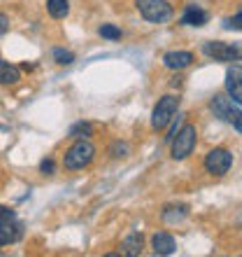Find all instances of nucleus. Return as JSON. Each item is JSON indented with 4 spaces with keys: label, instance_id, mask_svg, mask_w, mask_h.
<instances>
[{
    "label": "nucleus",
    "instance_id": "1",
    "mask_svg": "<svg viewBox=\"0 0 242 257\" xmlns=\"http://www.w3.org/2000/svg\"><path fill=\"white\" fill-rule=\"evenodd\" d=\"M21 231H24V224L16 217V213L5 208V206H0V248L19 241Z\"/></svg>",
    "mask_w": 242,
    "mask_h": 257
},
{
    "label": "nucleus",
    "instance_id": "8",
    "mask_svg": "<svg viewBox=\"0 0 242 257\" xmlns=\"http://www.w3.org/2000/svg\"><path fill=\"white\" fill-rule=\"evenodd\" d=\"M205 56L214 59V61H238L240 59V47L238 45H228V42H205L202 45Z\"/></svg>",
    "mask_w": 242,
    "mask_h": 257
},
{
    "label": "nucleus",
    "instance_id": "19",
    "mask_svg": "<svg viewBox=\"0 0 242 257\" xmlns=\"http://www.w3.org/2000/svg\"><path fill=\"white\" fill-rule=\"evenodd\" d=\"M40 169H42V173H47V176H52L56 171V164H54V159H44V162L40 164Z\"/></svg>",
    "mask_w": 242,
    "mask_h": 257
},
{
    "label": "nucleus",
    "instance_id": "7",
    "mask_svg": "<svg viewBox=\"0 0 242 257\" xmlns=\"http://www.w3.org/2000/svg\"><path fill=\"white\" fill-rule=\"evenodd\" d=\"M230 166H233V155L224 148H214L212 152H208V157H205V169H208L212 176H224V173H228Z\"/></svg>",
    "mask_w": 242,
    "mask_h": 257
},
{
    "label": "nucleus",
    "instance_id": "9",
    "mask_svg": "<svg viewBox=\"0 0 242 257\" xmlns=\"http://www.w3.org/2000/svg\"><path fill=\"white\" fill-rule=\"evenodd\" d=\"M240 77H242L240 66L228 68V73H226V89H228L230 98H233L236 103H242V87H240Z\"/></svg>",
    "mask_w": 242,
    "mask_h": 257
},
{
    "label": "nucleus",
    "instance_id": "6",
    "mask_svg": "<svg viewBox=\"0 0 242 257\" xmlns=\"http://www.w3.org/2000/svg\"><path fill=\"white\" fill-rule=\"evenodd\" d=\"M177 110H180V98H177V96H163L161 101H158V105L154 108L152 126L166 128L170 122H172V117L177 115Z\"/></svg>",
    "mask_w": 242,
    "mask_h": 257
},
{
    "label": "nucleus",
    "instance_id": "3",
    "mask_svg": "<svg viewBox=\"0 0 242 257\" xmlns=\"http://www.w3.org/2000/svg\"><path fill=\"white\" fill-rule=\"evenodd\" d=\"M196 141H198V131H196L194 124H184V126L172 136V157L175 159H186L196 148Z\"/></svg>",
    "mask_w": 242,
    "mask_h": 257
},
{
    "label": "nucleus",
    "instance_id": "12",
    "mask_svg": "<svg viewBox=\"0 0 242 257\" xmlns=\"http://www.w3.org/2000/svg\"><path fill=\"white\" fill-rule=\"evenodd\" d=\"M182 24H186V26H202V24H208V12L196 5H188L184 17H182Z\"/></svg>",
    "mask_w": 242,
    "mask_h": 257
},
{
    "label": "nucleus",
    "instance_id": "11",
    "mask_svg": "<svg viewBox=\"0 0 242 257\" xmlns=\"http://www.w3.org/2000/svg\"><path fill=\"white\" fill-rule=\"evenodd\" d=\"M152 245H154V252L156 255H172L175 252V248H177V243H175V238L170 236V234H156L154 238H152Z\"/></svg>",
    "mask_w": 242,
    "mask_h": 257
},
{
    "label": "nucleus",
    "instance_id": "15",
    "mask_svg": "<svg viewBox=\"0 0 242 257\" xmlns=\"http://www.w3.org/2000/svg\"><path fill=\"white\" fill-rule=\"evenodd\" d=\"M47 10L54 19H63L70 12V5H68V0H47Z\"/></svg>",
    "mask_w": 242,
    "mask_h": 257
},
{
    "label": "nucleus",
    "instance_id": "17",
    "mask_svg": "<svg viewBox=\"0 0 242 257\" xmlns=\"http://www.w3.org/2000/svg\"><path fill=\"white\" fill-rule=\"evenodd\" d=\"M98 33H100L102 38H108V40H119V38H121V28L112 26V24H102Z\"/></svg>",
    "mask_w": 242,
    "mask_h": 257
},
{
    "label": "nucleus",
    "instance_id": "21",
    "mask_svg": "<svg viewBox=\"0 0 242 257\" xmlns=\"http://www.w3.org/2000/svg\"><path fill=\"white\" fill-rule=\"evenodd\" d=\"M240 17H242V14L238 12V14H236V19L228 21V28H240Z\"/></svg>",
    "mask_w": 242,
    "mask_h": 257
},
{
    "label": "nucleus",
    "instance_id": "2",
    "mask_svg": "<svg viewBox=\"0 0 242 257\" xmlns=\"http://www.w3.org/2000/svg\"><path fill=\"white\" fill-rule=\"evenodd\" d=\"M94 157H96V148L86 138H80V141L66 152V169H70V171L84 169V166H88V164L94 162Z\"/></svg>",
    "mask_w": 242,
    "mask_h": 257
},
{
    "label": "nucleus",
    "instance_id": "4",
    "mask_svg": "<svg viewBox=\"0 0 242 257\" xmlns=\"http://www.w3.org/2000/svg\"><path fill=\"white\" fill-rule=\"evenodd\" d=\"M135 5H138V10H140L144 19L154 21V24L168 21L172 17V5L168 0H135Z\"/></svg>",
    "mask_w": 242,
    "mask_h": 257
},
{
    "label": "nucleus",
    "instance_id": "10",
    "mask_svg": "<svg viewBox=\"0 0 242 257\" xmlns=\"http://www.w3.org/2000/svg\"><path fill=\"white\" fill-rule=\"evenodd\" d=\"M163 63L170 70H182V68H188L194 63V54L191 52H168L163 56Z\"/></svg>",
    "mask_w": 242,
    "mask_h": 257
},
{
    "label": "nucleus",
    "instance_id": "14",
    "mask_svg": "<svg viewBox=\"0 0 242 257\" xmlns=\"http://www.w3.org/2000/svg\"><path fill=\"white\" fill-rule=\"evenodd\" d=\"M142 252V236L140 234H130V236L121 243V255H128V257H135Z\"/></svg>",
    "mask_w": 242,
    "mask_h": 257
},
{
    "label": "nucleus",
    "instance_id": "20",
    "mask_svg": "<svg viewBox=\"0 0 242 257\" xmlns=\"http://www.w3.org/2000/svg\"><path fill=\"white\" fill-rule=\"evenodd\" d=\"M7 31H10V19H7L5 14L0 12V38H2V35H5Z\"/></svg>",
    "mask_w": 242,
    "mask_h": 257
},
{
    "label": "nucleus",
    "instance_id": "16",
    "mask_svg": "<svg viewBox=\"0 0 242 257\" xmlns=\"http://www.w3.org/2000/svg\"><path fill=\"white\" fill-rule=\"evenodd\" d=\"M70 136L72 138H88V136H94V126L91 124H84V122H80V124H74L72 128H70Z\"/></svg>",
    "mask_w": 242,
    "mask_h": 257
},
{
    "label": "nucleus",
    "instance_id": "18",
    "mask_svg": "<svg viewBox=\"0 0 242 257\" xmlns=\"http://www.w3.org/2000/svg\"><path fill=\"white\" fill-rule=\"evenodd\" d=\"M54 59L60 63V66H70L74 61L72 52H66V49H54Z\"/></svg>",
    "mask_w": 242,
    "mask_h": 257
},
{
    "label": "nucleus",
    "instance_id": "5",
    "mask_svg": "<svg viewBox=\"0 0 242 257\" xmlns=\"http://www.w3.org/2000/svg\"><path fill=\"white\" fill-rule=\"evenodd\" d=\"M212 112H214L219 119H224V122L236 124V131L242 128L240 103H236L233 98H228V96H214V101H212Z\"/></svg>",
    "mask_w": 242,
    "mask_h": 257
},
{
    "label": "nucleus",
    "instance_id": "13",
    "mask_svg": "<svg viewBox=\"0 0 242 257\" xmlns=\"http://www.w3.org/2000/svg\"><path fill=\"white\" fill-rule=\"evenodd\" d=\"M19 80H21L19 68L0 59V84H16Z\"/></svg>",
    "mask_w": 242,
    "mask_h": 257
}]
</instances>
